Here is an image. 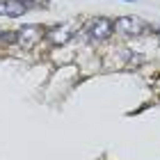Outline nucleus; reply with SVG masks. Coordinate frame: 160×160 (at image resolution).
Wrapping results in <instances>:
<instances>
[{"label": "nucleus", "mask_w": 160, "mask_h": 160, "mask_svg": "<svg viewBox=\"0 0 160 160\" xmlns=\"http://www.w3.org/2000/svg\"><path fill=\"white\" fill-rule=\"evenodd\" d=\"M85 30H87V37L92 41H105L114 32V23L110 18H105V16H96V18H92L89 23L85 25Z\"/></svg>", "instance_id": "1"}, {"label": "nucleus", "mask_w": 160, "mask_h": 160, "mask_svg": "<svg viewBox=\"0 0 160 160\" xmlns=\"http://www.w3.org/2000/svg\"><path fill=\"white\" fill-rule=\"evenodd\" d=\"M112 23H114V32L128 34V37H137V34H142L147 30V23H144L142 18H137V16H119V18H114Z\"/></svg>", "instance_id": "2"}, {"label": "nucleus", "mask_w": 160, "mask_h": 160, "mask_svg": "<svg viewBox=\"0 0 160 160\" xmlns=\"http://www.w3.org/2000/svg\"><path fill=\"white\" fill-rule=\"evenodd\" d=\"M41 37H43V30L39 25H23V28L16 30V41L23 43V46H28V48H32Z\"/></svg>", "instance_id": "3"}, {"label": "nucleus", "mask_w": 160, "mask_h": 160, "mask_svg": "<svg viewBox=\"0 0 160 160\" xmlns=\"http://www.w3.org/2000/svg\"><path fill=\"white\" fill-rule=\"evenodd\" d=\"M28 12V5L23 0H0V16H9V18H16L21 14Z\"/></svg>", "instance_id": "4"}, {"label": "nucleus", "mask_w": 160, "mask_h": 160, "mask_svg": "<svg viewBox=\"0 0 160 160\" xmlns=\"http://www.w3.org/2000/svg\"><path fill=\"white\" fill-rule=\"evenodd\" d=\"M71 34H73V32H71L69 28H53V30H48V39L53 43H64Z\"/></svg>", "instance_id": "5"}, {"label": "nucleus", "mask_w": 160, "mask_h": 160, "mask_svg": "<svg viewBox=\"0 0 160 160\" xmlns=\"http://www.w3.org/2000/svg\"><path fill=\"white\" fill-rule=\"evenodd\" d=\"M156 32H158V34H160V28H158V30H156Z\"/></svg>", "instance_id": "6"}]
</instances>
